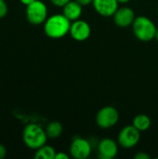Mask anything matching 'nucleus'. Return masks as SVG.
Here are the masks:
<instances>
[{
  "label": "nucleus",
  "mask_w": 158,
  "mask_h": 159,
  "mask_svg": "<svg viewBox=\"0 0 158 159\" xmlns=\"http://www.w3.org/2000/svg\"><path fill=\"white\" fill-rule=\"evenodd\" d=\"M135 18V12L129 7H118L115 13L113 15L115 25L120 28H127L129 26H131Z\"/></svg>",
  "instance_id": "1a4fd4ad"
},
{
  "label": "nucleus",
  "mask_w": 158,
  "mask_h": 159,
  "mask_svg": "<svg viewBox=\"0 0 158 159\" xmlns=\"http://www.w3.org/2000/svg\"><path fill=\"white\" fill-rule=\"evenodd\" d=\"M71 0H50V2L56 6V7H64L67 3H69Z\"/></svg>",
  "instance_id": "f3484780"
},
{
  "label": "nucleus",
  "mask_w": 158,
  "mask_h": 159,
  "mask_svg": "<svg viewBox=\"0 0 158 159\" xmlns=\"http://www.w3.org/2000/svg\"><path fill=\"white\" fill-rule=\"evenodd\" d=\"M134 158L135 159H150L151 157L145 153V152H138L135 156H134Z\"/></svg>",
  "instance_id": "a211bd4d"
},
{
  "label": "nucleus",
  "mask_w": 158,
  "mask_h": 159,
  "mask_svg": "<svg viewBox=\"0 0 158 159\" xmlns=\"http://www.w3.org/2000/svg\"><path fill=\"white\" fill-rule=\"evenodd\" d=\"M8 11L7 5L5 0H0V19L4 18Z\"/></svg>",
  "instance_id": "dca6fc26"
},
{
  "label": "nucleus",
  "mask_w": 158,
  "mask_h": 159,
  "mask_svg": "<svg viewBox=\"0 0 158 159\" xmlns=\"http://www.w3.org/2000/svg\"><path fill=\"white\" fill-rule=\"evenodd\" d=\"M91 143L81 137H74L70 144V156L74 159H87L91 154Z\"/></svg>",
  "instance_id": "0eeeda50"
},
{
  "label": "nucleus",
  "mask_w": 158,
  "mask_h": 159,
  "mask_svg": "<svg viewBox=\"0 0 158 159\" xmlns=\"http://www.w3.org/2000/svg\"><path fill=\"white\" fill-rule=\"evenodd\" d=\"M46 133L48 139H57L59 138L63 130L62 125L58 121H51L47 124L46 128Z\"/></svg>",
  "instance_id": "4468645a"
},
{
  "label": "nucleus",
  "mask_w": 158,
  "mask_h": 159,
  "mask_svg": "<svg viewBox=\"0 0 158 159\" xmlns=\"http://www.w3.org/2000/svg\"><path fill=\"white\" fill-rule=\"evenodd\" d=\"M26 18L33 25L43 24L47 19V7L40 0H35L26 6Z\"/></svg>",
  "instance_id": "20e7f679"
},
{
  "label": "nucleus",
  "mask_w": 158,
  "mask_h": 159,
  "mask_svg": "<svg viewBox=\"0 0 158 159\" xmlns=\"http://www.w3.org/2000/svg\"><path fill=\"white\" fill-rule=\"evenodd\" d=\"M55 159H69V156L65 152H57Z\"/></svg>",
  "instance_id": "6ab92c4d"
},
{
  "label": "nucleus",
  "mask_w": 158,
  "mask_h": 159,
  "mask_svg": "<svg viewBox=\"0 0 158 159\" xmlns=\"http://www.w3.org/2000/svg\"><path fill=\"white\" fill-rule=\"evenodd\" d=\"M118 143L110 138H105L98 143V157L101 159H113L117 156Z\"/></svg>",
  "instance_id": "9d476101"
},
{
  "label": "nucleus",
  "mask_w": 158,
  "mask_h": 159,
  "mask_svg": "<svg viewBox=\"0 0 158 159\" xmlns=\"http://www.w3.org/2000/svg\"><path fill=\"white\" fill-rule=\"evenodd\" d=\"M47 139L46 130L37 124L27 125L22 132L24 144L32 150H37L41 146L45 145Z\"/></svg>",
  "instance_id": "f03ea898"
},
{
  "label": "nucleus",
  "mask_w": 158,
  "mask_h": 159,
  "mask_svg": "<svg viewBox=\"0 0 158 159\" xmlns=\"http://www.w3.org/2000/svg\"><path fill=\"white\" fill-rule=\"evenodd\" d=\"M130 0H118V2L120 3V4H126V3H128V2H129Z\"/></svg>",
  "instance_id": "5701e85b"
},
{
  "label": "nucleus",
  "mask_w": 158,
  "mask_h": 159,
  "mask_svg": "<svg viewBox=\"0 0 158 159\" xmlns=\"http://www.w3.org/2000/svg\"><path fill=\"white\" fill-rule=\"evenodd\" d=\"M57 152L50 145H43L37 150H35L34 158L35 159H55Z\"/></svg>",
  "instance_id": "2eb2a0df"
},
{
  "label": "nucleus",
  "mask_w": 158,
  "mask_h": 159,
  "mask_svg": "<svg viewBox=\"0 0 158 159\" xmlns=\"http://www.w3.org/2000/svg\"><path fill=\"white\" fill-rule=\"evenodd\" d=\"M119 120L118 111L113 106H104L100 109L96 115L97 125L103 129L115 127Z\"/></svg>",
  "instance_id": "423d86ee"
},
{
  "label": "nucleus",
  "mask_w": 158,
  "mask_h": 159,
  "mask_svg": "<svg viewBox=\"0 0 158 159\" xmlns=\"http://www.w3.org/2000/svg\"><path fill=\"white\" fill-rule=\"evenodd\" d=\"M69 34L74 40L83 42L90 36L91 28L86 20L79 19L71 22Z\"/></svg>",
  "instance_id": "6e6552de"
},
{
  "label": "nucleus",
  "mask_w": 158,
  "mask_h": 159,
  "mask_svg": "<svg viewBox=\"0 0 158 159\" xmlns=\"http://www.w3.org/2000/svg\"><path fill=\"white\" fill-rule=\"evenodd\" d=\"M71 22L63 14L51 15L44 22V32L49 38H62L69 34Z\"/></svg>",
  "instance_id": "f257e3e1"
},
{
  "label": "nucleus",
  "mask_w": 158,
  "mask_h": 159,
  "mask_svg": "<svg viewBox=\"0 0 158 159\" xmlns=\"http://www.w3.org/2000/svg\"><path fill=\"white\" fill-rule=\"evenodd\" d=\"M92 6L99 15L113 17L119 7V2L118 0H93Z\"/></svg>",
  "instance_id": "9b49d317"
},
{
  "label": "nucleus",
  "mask_w": 158,
  "mask_h": 159,
  "mask_svg": "<svg viewBox=\"0 0 158 159\" xmlns=\"http://www.w3.org/2000/svg\"><path fill=\"white\" fill-rule=\"evenodd\" d=\"M134 35L142 42H149L156 36V26L154 21L146 16H138L132 23Z\"/></svg>",
  "instance_id": "7ed1b4c3"
},
{
  "label": "nucleus",
  "mask_w": 158,
  "mask_h": 159,
  "mask_svg": "<svg viewBox=\"0 0 158 159\" xmlns=\"http://www.w3.org/2000/svg\"><path fill=\"white\" fill-rule=\"evenodd\" d=\"M141 140V131L136 129L133 125H129L124 127L118 133L117 143L118 144L125 148L130 149L135 147Z\"/></svg>",
  "instance_id": "39448f33"
},
{
  "label": "nucleus",
  "mask_w": 158,
  "mask_h": 159,
  "mask_svg": "<svg viewBox=\"0 0 158 159\" xmlns=\"http://www.w3.org/2000/svg\"><path fill=\"white\" fill-rule=\"evenodd\" d=\"M83 13V7L75 0H71L64 7H62V14L70 20L74 21L79 20Z\"/></svg>",
  "instance_id": "f8f14e48"
},
{
  "label": "nucleus",
  "mask_w": 158,
  "mask_h": 159,
  "mask_svg": "<svg viewBox=\"0 0 158 159\" xmlns=\"http://www.w3.org/2000/svg\"><path fill=\"white\" fill-rule=\"evenodd\" d=\"M20 3H21L22 5L28 6V5H30V4H32L33 2H34L35 0H20Z\"/></svg>",
  "instance_id": "4be33fe9"
},
{
  "label": "nucleus",
  "mask_w": 158,
  "mask_h": 159,
  "mask_svg": "<svg viewBox=\"0 0 158 159\" xmlns=\"http://www.w3.org/2000/svg\"><path fill=\"white\" fill-rule=\"evenodd\" d=\"M155 38H156V39L158 41V28L156 29V36H155Z\"/></svg>",
  "instance_id": "b1692460"
},
{
  "label": "nucleus",
  "mask_w": 158,
  "mask_h": 159,
  "mask_svg": "<svg viewBox=\"0 0 158 159\" xmlns=\"http://www.w3.org/2000/svg\"><path fill=\"white\" fill-rule=\"evenodd\" d=\"M151 124H152L151 118L147 115H144V114L137 115L133 118V121H132V125L136 129H138L141 132H143L149 129V128L151 127Z\"/></svg>",
  "instance_id": "ddd939ff"
},
{
  "label": "nucleus",
  "mask_w": 158,
  "mask_h": 159,
  "mask_svg": "<svg viewBox=\"0 0 158 159\" xmlns=\"http://www.w3.org/2000/svg\"><path fill=\"white\" fill-rule=\"evenodd\" d=\"M6 156H7V148L2 143H0V159L5 158Z\"/></svg>",
  "instance_id": "aec40b11"
},
{
  "label": "nucleus",
  "mask_w": 158,
  "mask_h": 159,
  "mask_svg": "<svg viewBox=\"0 0 158 159\" xmlns=\"http://www.w3.org/2000/svg\"><path fill=\"white\" fill-rule=\"evenodd\" d=\"M77 3H79L82 7H86V6H88L90 4H92L93 0H75Z\"/></svg>",
  "instance_id": "412c9836"
}]
</instances>
